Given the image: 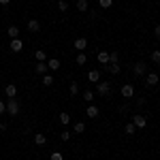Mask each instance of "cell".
<instances>
[{"label": "cell", "instance_id": "obj_32", "mask_svg": "<svg viewBox=\"0 0 160 160\" xmlns=\"http://www.w3.org/2000/svg\"><path fill=\"white\" fill-rule=\"evenodd\" d=\"M60 139H62V141H68V139H71V132H68V130L60 132Z\"/></svg>", "mask_w": 160, "mask_h": 160}, {"label": "cell", "instance_id": "obj_21", "mask_svg": "<svg viewBox=\"0 0 160 160\" xmlns=\"http://www.w3.org/2000/svg\"><path fill=\"white\" fill-rule=\"evenodd\" d=\"M68 94H71V96H77V94H79V86H77V81H71V86H68Z\"/></svg>", "mask_w": 160, "mask_h": 160}, {"label": "cell", "instance_id": "obj_20", "mask_svg": "<svg viewBox=\"0 0 160 160\" xmlns=\"http://www.w3.org/2000/svg\"><path fill=\"white\" fill-rule=\"evenodd\" d=\"M109 64H120V53L118 51H109Z\"/></svg>", "mask_w": 160, "mask_h": 160}, {"label": "cell", "instance_id": "obj_4", "mask_svg": "<svg viewBox=\"0 0 160 160\" xmlns=\"http://www.w3.org/2000/svg\"><path fill=\"white\" fill-rule=\"evenodd\" d=\"M160 83V77L156 73H148L145 75V86H149V88H156Z\"/></svg>", "mask_w": 160, "mask_h": 160}, {"label": "cell", "instance_id": "obj_1", "mask_svg": "<svg viewBox=\"0 0 160 160\" xmlns=\"http://www.w3.org/2000/svg\"><path fill=\"white\" fill-rule=\"evenodd\" d=\"M96 92H98L100 96H109L111 94V83L109 81H98V83H96Z\"/></svg>", "mask_w": 160, "mask_h": 160}, {"label": "cell", "instance_id": "obj_6", "mask_svg": "<svg viewBox=\"0 0 160 160\" xmlns=\"http://www.w3.org/2000/svg\"><path fill=\"white\" fill-rule=\"evenodd\" d=\"M73 47H75L77 51H79V53H81V51H86V47H88V38H86V37H79V38H75Z\"/></svg>", "mask_w": 160, "mask_h": 160}, {"label": "cell", "instance_id": "obj_5", "mask_svg": "<svg viewBox=\"0 0 160 160\" xmlns=\"http://www.w3.org/2000/svg\"><path fill=\"white\" fill-rule=\"evenodd\" d=\"M132 124H135V128H145L148 126V118L145 115H132Z\"/></svg>", "mask_w": 160, "mask_h": 160}, {"label": "cell", "instance_id": "obj_22", "mask_svg": "<svg viewBox=\"0 0 160 160\" xmlns=\"http://www.w3.org/2000/svg\"><path fill=\"white\" fill-rule=\"evenodd\" d=\"M34 60H37V62H45V60H47L45 51H43V49H37V51H34Z\"/></svg>", "mask_w": 160, "mask_h": 160}, {"label": "cell", "instance_id": "obj_25", "mask_svg": "<svg viewBox=\"0 0 160 160\" xmlns=\"http://www.w3.org/2000/svg\"><path fill=\"white\" fill-rule=\"evenodd\" d=\"M152 62H154V64H160V49L152 51Z\"/></svg>", "mask_w": 160, "mask_h": 160}, {"label": "cell", "instance_id": "obj_17", "mask_svg": "<svg viewBox=\"0 0 160 160\" xmlns=\"http://www.w3.org/2000/svg\"><path fill=\"white\" fill-rule=\"evenodd\" d=\"M28 30L30 32H38L41 30V24H38L37 19H28Z\"/></svg>", "mask_w": 160, "mask_h": 160}, {"label": "cell", "instance_id": "obj_30", "mask_svg": "<svg viewBox=\"0 0 160 160\" xmlns=\"http://www.w3.org/2000/svg\"><path fill=\"white\" fill-rule=\"evenodd\" d=\"M83 98H86V102H90V100H94V92H90V90H86Z\"/></svg>", "mask_w": 160, "mask_h": 160}, {"label": "cell", "instance_id": "obj_16", "mask_svg": "<svg viewBox=\"0 0 160 160\" xmlns=\"http://www.w3.org/2000/svg\"><path fill=\"white\" fill-rule=\"evenodd\" d=\"M96 60H98L100 64H109V51H98Z\"/></svg>", "mask_w": 160, "mask_h": 160}, {"label": "cell", "instance_id": "obj_11", "mask_svg": "<svg viewBox=\"0 0 160 160\" xmlns=\"http://www.w3.org/2000/svg\"><path fill=\"white\" fill-rule=\"evenodd\" d=\"M34 71H37V75H41V77L47 75V71H49V68H47V62H38L37 66H34Z\"/></svg>", "mask_w": 160, "mask_h": 160}, {"label": "cell", "instance_id": "obj_8", "mask_svg": "<svg viewBox=\"0 0 160 160\" xmlns=\"http://www.w3.org/2000/svg\"><path fill=\"white\" fill-rule=\"evenodd\" d=\"M9 47H11L13 53H19V51L24 49V43H22V38H11V45Z\"/></svg>", "mask_w": 160, "mask_h": 160}, {"label": "cell", "instance_id": "obj_28", "mask_svg": "<svg viewBox=\"0 0 160 160\" xmlns=\"http://www.w3.org/2000/svg\"><path fill=\"white\" fill-rule=\"evenodd\" d=\"M75 132H86V124L77 122V124H75Z\"/></svg>", "mask_w": 160, "mask_h": 160}, {"label": "cell", "instance_id": "obj_31", "mask_svg": "<svg viewBox=\"0 0 160 160\" xmlns=\"http://www.w3.org/2000/svg\"><path fill=\"white\" fill-rule=\"evenodd\" d=\"M77 64H86V53H83V51L77 56Z\"/></svg>", "mask_w": 160, "mask_h": 160}, {"label": "cell", "instance_id": "obj_27", "mask_svg": "<svg viewBox=\"0 0 160 160\" xmlns=\"http://www.w3.org/2000/svg\"><path fill=\"white\" fill-rule=\"evenodd\" d=\"M58 9H60L62 13H66L68 11V2H66V0H60V2H58Z\"/></svg>", "mask_w": 160, "mask_h": 160}, {"label": "cell", "instance_id": "obj_18", "mask_svg": "<svg viewBox=\"0 0 160 160\" xmlns=\"http://www.w3.org/2000/svg\"><path fill=\"white\" fill-rule=\"evenodd\" d=\"M34 143L37 145H45L47 143V137L43 135V132H34Z\"/></svg>", "mask_w": 160, "mask_h": 160}, {"label": "cell", "instance_id": "obj_13", "mask_svg": "<svg viewBox=\"0 0 160 160\" xmlns=\"http://www.w3.org/2000/svg\"><path fill=\"white\" fill-rule=\"evenodd\" d=\"M77 11H79V13L90 11V4H88V0H77Z\"/></svg>", "mask_w": 160, "mask_h": 160}, {"label": "cell", "instance_id": "obj_15", "mask_svg": "<svg viewBox=\"0 0 160 160\" xmlns=\"http://www.w3.org/2000/svg\"><path fill=\"white\" fill-rule=\"evenodd\" d=\"M7 34L11 38H19V28H17V26H9V28H7Z\"/></svg>", "mask_w": 160, "mask_h": 160}, {"label": "cell", "instance_id": "obj_3", "mask_svg": "<svg viewBox=\"0 0 160 160\" xmlns=\"http://www.w3.org/2000/svg\"><path fill=\"white\" fill-rule=\"evenodd\" d=\"M132 73L137 77H143V75H148V64L145 62H137L135 66H132Z\"/></svg>", "mask_w": 160, "mask_h": 160}, {"label": "cell", "instance_id": "obj_9", "mask_svg": "<svg viewBox=\"0 0 160 160\" xmlns=\"http://www.w3.org/2000/svg\"><path fill=\"white\" fill-rule=\"evenodd\" d=\"M98 113H100L98 107H94V105H90V107L86 109V115L90 118V120H96V118H98Z\"/></svg>", "mask_w": 160, "mask_h": 160}, {"label": "cell", "instance_id": "obj_12", "mask_svg": "<svg viewBox=\"0 0 160 160\" xmlns=\"http://www.w3.org/2000/svg\"><path fill=\"white\" fill-rule=\"evenodd\" d=\"M60 66H62V62L58 60V58H51V60H47V68H49V71H58Z\"/></svg>", "mask_w": 160, "mask_h": 160}, {"label": "cell", "instance_id": "obj_14", "mask_svg": "<svg viewBox=\"0 0 160 160\" xmlns=\"http://www.w3.org/2000/svg\"><path fill=\"white\" fill-rule=\"evenodd\" d=\"M53 81H56V79H53L51 75H43V77H41V83H43L45 88H51V86H53Z\"/></svg>", "mask_w": 160, "mask_h": 160}, {"label": "cell", "instance_id": "obj_35", "mask_svg": "<svg viewBox=\"0 0 160 160\" xmlns=\"http://www.w3.org/2000/svg\"><path fill=\"white\" fill-rule=\"evenodd\" d=\"M154 37H156V38H160V24L156 26V28H154Z\"/></svg>", "mask_w": 160, "mask_h": 160}, {"label": "cell", "instance_id": "obj_7", "mask_svg": "<svg viewBox=\"0 0 160 160\" xmlns=\"http://www.w3.org/2000/svg\"><path fill=\"white\" fill-rule=\"evenodd\" d=\"M120 94H122V98H132L135 96V88L130 86V83H126V86H122Z\"/></svg>", "mask_w": 160, "mask_h": 160}, {"label": "cell", "instance_id": "obj_37", "mask_svg": "<svg viewBox=\"0 0 160 160\" xmlns=\"http://www.w3.org/2000/svg\"><path fill=\"white\" fill-rule=\"evenodd\" d=\"M9 2H11V0H0V4H2V7H7Z\"/></svg>", "mask_w": 160, "mask_h": 160}, {"label": "cell", "instance_id": "obj_19", "mask_svg": "<svg viewBox=\"0 0 160 160\" xmlns=\"http://www.w3.org/2000/svg\"><path fill=\"white\" fill-rule=\"evenodd\" d=\"M88 79L94 81V83H98V81H100V73H98V71H90V73H88Z\"/></svg>", "mask_w": 160, "mask_h": 160}, {"label": "cell", "instance_id": "obj_2", "mask_svg": "<svg viewBox=\"0 0 160 160\" xmlns=\"http://www.w3.org/2000/svg\"><path fill=\"white\" fill-rule=\"evenodd\" d=\"M7 113H9V115H17V113H19V102H17V98L7 100Z\"/></svg>", "mask_w": 160, "mask_h": 160}, {"label": "cell", "instance_id": "obj_26", "mask_svg": "<svg viewBox=\"0 0 160 160\" xmlns=\"http://www.w3.org/2000/svg\"><path fill=\"white\" fill-rule=\"evenodd\" d=\"M58 120H60V124L66 126V124L71 122V115H68V113H60V118H58Z\"/></svg>", "mask_w": 160, "mask_h": 160}, {"label": "cell", "instance_id": "obj_23", "mask_svg": "<svg viewBox=\"0 0 160 160\" xmlns=\"http://www.w3.org/2000/svg\"><path fill=\"white\" fill-rule=\"evenodd\" d=\"M124 132H126V135H135V132H137L135 124H132V122H128L126 126H124Z\"/></svg>", "mask_w": 160, "mask_h": 160}, {"label": "cell", "instance_id": "obj_29", "mask_svg": "<svg viewBox=\"0 0 160 160\" xmlns=\"http://www.w3.org/2000/svg\"><path fill=\"white\" fill-rule=\"evenodd\" d=\"M98 4H100V9H109L113 4V0H98Z\"/></svg>", "mask_w": 160, "mask_h": 160}, {"label": "cell", "instance_id": "obj_10", "mask_svg": "<svg viewBox=\"0 0 160 160\" xmlns=\"http://www.w3.org/2000/svg\"><path fill=\"white\" fill-rule=\"evenodd\" d=\"M4 94H7L9 98H15V96H17V86H15V83H9V86L4 88Z\"/></svg>", "mask_w": 160, "mask_h": 160}, {"label": "cell", "instance_id": "obj_34", "mask_svg": "<svg viewBox=\"0 0 160 160\" xmlns=\"http://www.w3.org/2000/svg\"><path fill=\"white\" fill-rule=\"evenodd\" d=\"M2 113H7V102L0 100V115H2Z\"/></svg>", "mask_w": 160, "mask_h": 160}, {"label": "cell", "instance_id": "obj_24", "mask_svg": "<svg viewBox=\"0 0 160 160\" xmlns=\"http://www.w3.org/2000/svg\"><path fill=\"white\" fill-rule=\"evenodd\" d=\"M107 71H109L111 75H118L120 73V64H107Z\"/></svg>", "mask_w": 160, "mask_h": 160}, {"label": "cell", "instance_id": "obj_36", "mask_svg": "<svg viewBox=\"0 0 160 160\" xmlns=\"http://www.w3.org/2000/svg\"><path fill=\"white\" fill-rule=\"evenodd\" d=\"M4 130H7V124H2V122H0V132H4Z\"/></svg>", "mask_w": 160, "mask_h": 160}, {"label": "cell", "instance_id": "obj_33", "mask_svg": "<svg viewBox=\"0 0 160 160\" xmlns=\"http://www.w3.org/2000/svg\"><path fill=\"white\" fill-rule=\"evenodd\" d=\"M51 160H64L60 152H51Z\"/></svg>", "mask_w": 160, "mask_h": 160}]
</instances>
